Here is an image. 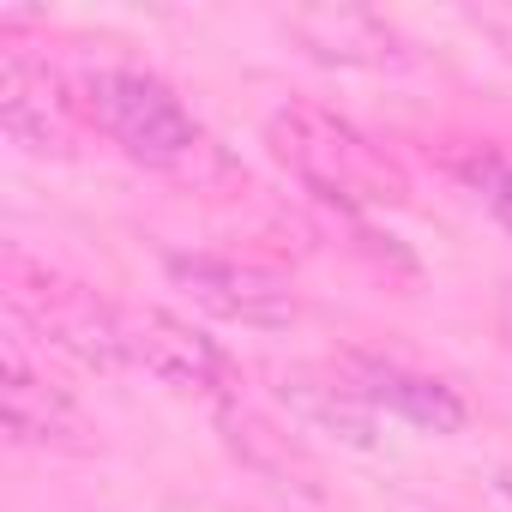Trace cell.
<instances>
[{
    "label": "cell",
    "mask_w": 512,
    "mask_h": 512,
    "mask_svg": "<svg viewBox=\"0 0 512 512\" xmlns=\"http://www.w3.org/2000/svg\"><path fill=\"white\" fill-rule=\"evenodd\" d=\"M266 145L302 187H314L320 199H332L344 211H380V205L410 199V175L398 169V157H386L356 121H344L320 103L272 109L266 115Z\"/></svg>",
    "instance_id": "6da1fadb"
},
{
    "label": "cell",
    "mask_w": 512,
    "mask_h": 512,
    "mask_svg": "<svg viewBox=\"0 0 512 512\" xmlns=\"http://www.w3.org/2000/svg\"><path fill=\"white\" fill-rule=\"evenodd\" d=\"M73 121H79V97L67 79H55L19 49L0 61V127L13 145L37 157H73Z\"/></svg>",
    "instance_id": "52a82bcc"
},
{
    "label": "cell",
    "mask_w": 512,
    "mask_h": 512,
    "mask_svg": "<svg viewBox=\"0 0 512 512\" xmlns=\"http://www.w3.org/2000/svg\"><path fill=\"white\" fill-rule=\"evenodd\" d=\"M169 284L205 308L211 320H229V326H260V332H284L296 326L302 302L296 290L266 272V266H247V260H223V253H169L163 260Z\"/></svg>",
    "instance_id": "277c9868"
},
{
    "label": "cell",
    "mask_w": 512,
    "mask_h": 512,
    "mask_svg": "<svg viewBox=\"0 0 512 512\" xmlns=\"http://www.w3.org/2000/svg\"><path fill=\"white\" fill-rule=\"evenodd\" d=\"M272 398L302 422V428H320L356 452H374L380 446V410L356 392V380L344 368H320V362H296V368H278L272 374Z\"/></svg>",
    "instance_id": "ba28073f"
},
{
    "label": "cell",
    "mask_w": 512,
    "mask_h": 512,
    "mask_svg": "<svg viewBox=\"0 0 512 512\" xmlns=\"http://www.w3.org/2000/svg\"><path fill=\"white\" fill-rule=\"evenodd\" d=\"M338 368L356 380V392L380 416H398V422H410L422 434H440L446 440V434H458L470 422V404L446 380H434L422 368H404V362H386V356H344Z\"/></svg>",
    "instance_id": "9c48e42d"
},
{
    "label": "cell",
    "mask_w": 512,
    "mask_h": 512,
    "mask_svg": "<svg viewBox=\"0 0 512 512\" xmlns=\"http://www.w3.org/2000/svg\"><path fill=\"white\" fill-rule=\"evenodd\" d=\"M79 115L97 121L103 139H115L133 163L145 169H187L199 157V121L181 109V97L133 67H97L79 85Z\"/></svg>",
    "instance_id": "3957f363"
},
{
    "label": "cell",
    "mask_w": 512,
    "mask_h": 512,
    "mask_svg": "<svg viewBox=\"0 0 512 512\" xmlns=\"http://www.w3.org/2000/svg\"><path fill=\"white\" fill-rule=\"evenodd\" d=\"M127 362L145 368L151 380H163L175 392H199L211 404H229L241 386L229 350L169 308H127Z\"/></svg>",
    "instance_id": "5b68a950"
},
{
    "label": "cell",
    "mask_w": 512,
    "mask_h": 512,
    "mask_svg": "<svg viewBox=\"0 0 512 512\" xmlns=\"http://www.w3.org/2000/svg\"><path fill=\"white\" fill-rule=\"evenodd\" d=\"M217 428H223L229 452H235L247 470L278 476V482H290V476H308V458H302V446H296L290 434H278V428H272L260 410H247L241 398L217 404Z\"/></svg>",
    "instance_id": "8fae6325"
},
{
    "label": "cell",
    "mask_w": 512,
    "mask_h": 512,
    "mask_svg": "<svg viewBox=\"0 0 512 512\" xmlns=\"http://www.w3.org/2000/svg\"><path fill=\"white\" fill-rule=\"evenodd\" d=\"M0 416H7V434L19 446H43V452H91L97 446L91 416L73 404V392H61L49 374L31 368L19 338L0 344Z\"/></svg>",
    "instance_id": "8992f818"
},
{
    "label": "cell",
    "mask_w": 512,
    "mask_h": 512,
    "mask_svg": "<svg viewBox=\"0 0 512 512\" xmlns=\"http://www.w3.org/2000/svg\"><path fill=\"white\" fill-rule=\"evenodd\" d=\"M464 175H470V187L482 193V205L512 229V157H506V151H482L476 163H464Z\"/></svg>",
    "instance_id": "7c38bea8"
},
{
    "label": "cell",
    "mask_w": 512,
    "mask_h": 512,
    "mask_svg": "<svg viewBox=\"0 0 512 512\" xmlns=\"http://www.w3.org/2000/svg\"><path fill=\"white\" fill-rule=\"evenodd\" d=\"M494 488H500V500H512V464H500V470H494Z\"/></svg>",
    "instance_id": "4fadbf2b"
},
{
    "label": "cell",
    "mask_w": 512,
    "mask_h": 512,
    "mask_svg": "<svg viewBox=\"0 0 512 512\" xmlns=\"http://www.w3.org/2000/svg\"><path fill=\"white\" fill-rule=\"evenodd\" d=\"M7 308L13 320H25L37 332V344L73 356L79 368H97V374H115L127 368V308L103 302L91 284L55 272V266H37L25 253H7Z\"/></svg>",
    "instance_id": "7a4b0ae2"
},
{
    "label": "cell",
    "mask_w": 512,
    "mask_h": 512,
    "mask_svg": "<svg viewBox=\"0 0 512 512\" xmlns=\"http://www.w3.org/2000/svg\"><path fill=\"white\" fill-rule=\"evenodd\" d=\"M290 37L326 67H392V61H404L398 31L374 13H356V7H308L290 19Z\"/></svg>",
    "instance_id": "30bf717a"
}]
</instances>
